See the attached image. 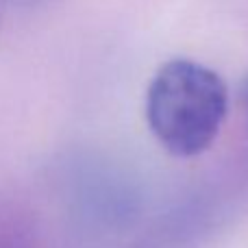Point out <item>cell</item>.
I'll list each match as a JSON object with an SVG mask.
<instances>
[{
	"label": "cell",
	"mask_w": 248,
	"mask_h": 248,
	"mask_svg": "<svg viewBox=\"0 0 248 248\" xmlns=\"http://www.w3.org/2000/svg\"><path fill=\"white\" fill-rule=\"evenodd\" d=\"M229 90L216 70L194 59H170L146 90V122L170 155L189 159L205 153L224 126Z\"/></svg>",
	"instance_id": "cell-1"
},
{
	"label": "cell",
	"mask_w": 248,
	"mask_h": 248,
	"mask_svg": "<svg viewBox=\"0 0 248 248\" xmlns=\"http://www.w3.org/2000/svg\"><path fill=\"white\" fill-rule=\"evenodd\" d=\"M244 187L242 172L205 181L155 218L128 248H201L237 211Z\"/></svg>",
	"instance_id": "cell-2"
},
{
	"label": "cell",
	"mask_w": 248,
	"mask_h": 248,
	"mask_svg": "<svg viewBox=\"0 0 248 248\" xmlns=\"http://www.w3.org/2000/svg\"><path fill=\"white\" fill-rule=\"evenodd\" d=\"M240 98H242V107H244V116H246V126H248V77L242 83V90H240Z\"/></svg>",
	"instance_id": "cell-3"
}]
</instances>
